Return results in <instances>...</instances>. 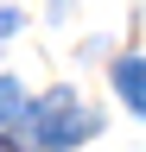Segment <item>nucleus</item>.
Instances as JSON below:
<instances>
[{"instance_id":"nucleus-1","label":"nucleus","mask_w":146,"mask_h":152,"mask_svg":"<svg viewBox=\"0 0 146 152\" xmlns=\"http://www.w3.org/2000/svg\"><path fill=\"white\" fill-rule=\"evenodd\" d=\"M26 121H32V140H38L45 152H70V146H83L89 133H95V114L76 108V95H70V89H51L45 102H32Z\"/></svg>"},{"instance_id":"nucleus-2","label":"nucleus","mask_w":146,"mask_h":152,"mask_svg":"<svg viewBox=\"0 0 146 152\" xmlns=\"http://www.w3.org/2000/svg\"><path fill=\"white\" fill-rule=\"evenodd\" d=\"M114 89H121V102L134 114H146V57H121L114 64Z\"/></svg>"},{"instance_id":"nucleus-3","label":"nucleus","mask_w":146,"mask_h":152,"mask_svg":"<svg viewBox=\"0 0 146 152\" xmlns=\"http://www.w3.org/2000/svg\"><path fill=\"white\" fill-rule=\"evenodd\" d=\"M26 114V95H19V83H13V76H0V127L7 121H19Z\"/></svg>"},{"instance_id":"nucleus-4","label":"nucleus","mask_w":146,"mask_h":152,"mask_svg":"<svg viewBox=\"0 0 146 152\" xmlns=\"http://www.w3.org/2000/svg\"><path fill=\"white\" fill-rule=\"evenodd\" d=\"M0 152H26V146H19V140H0Z\"/></svg>"}]
</instances>
